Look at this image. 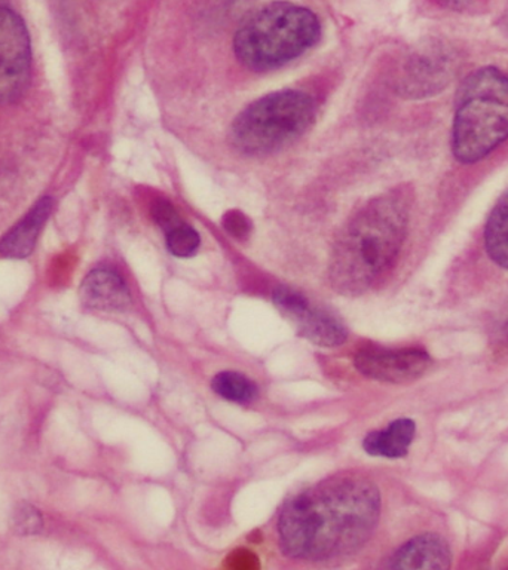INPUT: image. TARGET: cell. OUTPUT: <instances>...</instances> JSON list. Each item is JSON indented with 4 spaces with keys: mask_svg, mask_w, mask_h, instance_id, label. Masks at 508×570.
Returning a JSON list of instances; mask_svg holds the SVG:
<instances>
[{
    "mask_svg": "<svg viewBox=\"0 0 508 570\" xmlns=\"http://www.w3.org/2000/svg\"><path fill=\"white\" fill-rule=\"evenodd\" d=\"M381 517V493L363 475L330 476L285 503L281 550L290 559L324 561L359 551Z\"/></svg>",
    "mask_w": 508,
    "mask_h": 570,
    "instance_id": "1",
    "label": "cell"
},
{
    "mask_svg": "<svg viewBox=\"0 0 508 570\" xmlns=\"http://www.w3.org/2000/svg\"><path fill=\"white\" fill-rule=\"evenodd\" d=\"M410 205V191L397 187L370 199L348 220L330 258L336 292L356 296L390 269L408 235Z\"/></svg>",
    "mask_w": 508,
    "mask_h": 570,
    "instance_id": "2",
    "label": "cell"
},
{
    "mask_svg": "<svg viewBox=\"0 0 508 570\" xmlns=\"http://www.w3.org/2000/svg\"><path fill=\"white\" fill-rule=\"evenodd\" d=\"M321 26L310 9L272 2L240 26L234 51L241 65L254 71L279 69L319 42Z\"/></svg>",
    "mask_w": 508,
    "mask_h": 570,
    "instance_id": "3",
    "label": "cell"
},
{
    "mask_svg": "<svg viewBox=\"0 0 508 570\" xmlns=\"http://www.w3.org/2000/svg\"><path fill=\"white\" fill-rule=\"evenodd\" d=\"M508 140V75L483 67L463 80L452 127V151L476 164Z\"/></svg>",
    "mask_w": 508,
    "mask_h": 570,
    "instance_id": "4",
    "label": "cell"
},
{
    "mask_svg": "<svg viewBox=\"0 0 508 570\" xmlns=\"http://www.w3.org/2000/svg\"><path fill=\"white\" fill-rule=\"evenodd\" d=\"M315 116L314 100L296 89L258 98L236 116L231 142L244 155H266L296 140Z\"/></svg>",
    "mask_w": 508,
    "mask_h": 570,
    "instance_id": "5",
    "label": "cell"
},
{
    "mask_svg": "<svg viewBox=\"0 0 508 570\" xmlns=\"http://www.w3.org/2000/svg\"><path fill=\"white\" fill-rule=\"evenodd\" d=\"M30 78L29 31L17 12L0 8V105L25 96Z\"/></svg>",
    "mask_w": 508,
    "mask_h": 570,
    "instance_id": "6",
    "label": "cell"
},
{
    "mask_svg": "<svg viewBox=\"0 0 508 570\" xmlns=\"http://www.w3.org/2000/svg\"><path fill=\"white\" fill-rule=\"evenodd\" d=\"M276 309L296 327L297 333L316 346L336 347L346 341V328L328 311L312 307L303 294L280 285L272 293Z\"/></svg>",
    "mask_w": 508,
    "mask_h": 570,
    "instance_id": "7",
    "label": "cell"
},
{
    "mask_svg": "<svg viewBox=\"0 0 508 570\" xmlns=\"http://www.w3.org/2000/svg\"><path fill=\"white\" fill-rule=\"evenodd\" d=\"M354 363L361 374L373 381L408 383L422 377L430 370L432 360L428 352L418 347L368 346L356 352Z\"/></svg>",
    "mask_w": 508,
    "mask_h": 570,
    "instance_id": "8",
    "label": "cell"
},
{
    "mask_svg": "<svg viewBox=\"0 0 508 570\" xmlns=\"http://www.w3.org/2000/svg\"><path fill=\"white\" fill-rule=\"evenodd\" d=\"M455 60L443 49L428 48L410 53L397 71L395 88L404 97H428L452 80Z\"/></svg>",
    "mask_w": 508,
    "mask_h": 570,
    "instance_id": "9",
    "label": "cell"
},
{
    "mask_svg": "<svg viewBox=\"0 0 508 570\" xmlns=\"http://www.w3.org/2000/svg\"><path fill=\"white\" fill-rule=\"evenodd\" d=\"M452 550L443 537L422 533L403 543L391 556L387 568L443 570L452 566Z\"/></svg>",
    "mask_w": 508,
    "mask_h": 570,
    "instance_id": "10",
    "label": "cell"
},
{
    "mask_svg": "<svg viewBox=\"0 0 508 570\" xmlns=\"http://www.w3.org/2000/svg\"><path fill=\"white\" fill-rule=\"evenodd\" d=\"M80 301L91 309L120 312L131 305V294L118 272L97 267L80 284Z\"/></svg>",
    "mask_w": 508,
    "mask_h": 570,
    "instance_id": "11",
    "label": "cell"
},
{
    "mask_svg": "<svg viewBox=\"0 0 508 570\" xmlns=\"http://www.w3.org/2000/svg\"><path fill=\"white\" fill-rule=\"evenodd\" d=\"M52 209V199H40L20 223L0 240V254L8 258H25L33 253L40 230Z\"/></svg>",
    "mask_w": 508,
    "mask_h": 570,
    "instance_id": "12",
    "label": "cell"
},
{
    "mask_svg": "<svg viewBox=\"0 0 508 570\" xmlns=\"http://www.w3.org/2000/svg\"><path fill=\"white\" fill-rule=\"evenodd\" d=\"M417 434V423L403 417L390 423L385 430L370 432L363 441V449L370 456L390 459L404 458Z\"/></svg>",
    "mask_w": 508,
    "mask_h": 570,
    "instance_id": "13",
    "label": "cell"
},
{
    "mask_svg": "<svg viewBox=\"0 0 508 570\" xmlns=\"http://www.w3.org/2000/svg\"><path fill=\"white\" fill-rule=\"evenodd\" d=\"M485 249L490 261L508 271V190L498 199L486 222Z\"/></svg>",
    "mask_w": 508,
    "mask_h": 570,
    "instance_id": "14",
    "label": "cell"
},
{
    "mask_svg": "<svg viewBox=\"0 0 508 570\" xmlns=\"http://www.w3.org/2000/svg\"><path fill=\"white\" fill-rule=\"evenodd\" d=\"M213 391L227 401L245 404L257 396V386L244 374L235 372L218 373L213 379Z\"/></svg>",
    "mask_w": 508,
    "mask_h": 570,
    "instance_id": "15",
    "label": "cell"
},
{
    "mask_svg": "<svg viewBox=\"0 0 508 570\" xmlns=\"http://www.w3.org/2000/svg\"><path fill=\"white\" fill-rule=\"evenodd\" d=\"M165 235H167L169 253L174 254V256L182 258L192 257L198 252L201 244L199 234L194 227L186 225V223L174 227V229Z\"/></svg>",
    "mask_w": 508,
    "mask_h": 570,
    "instance_id": "16",
    "label": "cell"
},
{
    "mask_svg": "<svg viewBox=\"0 0 508 570\" xmlns=\"http://www.w3.org/2000/svg\"><path fill=\"white\" fill-rule=\"evenodd\" d=\"M13 525H16L18 533L30 537V534H36L42 529V515L35 507L21 505L17 508L16 515H13Z\"/></svg>",
    "mask_w": 508,
    "mask_h": 570,
    "instance_id": "17",
    "label": "cell"
},
{
    "mask_svg": "<svg viewBox=\"0 0 508 570\" xmlns=\"http://www.w3.org/2000/svg\"><path fill=\"white\" fill-rule=\"evenodd\" d=\"M152 217L165 234L183 223L174 205L164 199L155 200L152 205Z\"/></svg>",
    "mask_w": 508,
    "mask_h": 570,
    "instance_id": "18",
    "label": "cell"
},
{
    "mask_svg": "<svg viewBox=\"0 0 508 570\" xmlns=\"http://www.w3.org/2000/svg\"><path fill=\"white\" fill-rule=\"evenodd\" d=\"M223 227L235 239L247 238L250 232H252V223L241 212L226 213L225 217H223Z\"/></svg>",
    "mask_w": 508,
    "mask_h": 570,
    "instance_id": "19",
    "label": "cell"
},
{
    "mask_svg": "<svg viewBox=\"0 0 508 570\" xmlns=\"http://www.w3.org/2000/svg\"><path fill=\"white\" fill-rule=\"evenodd\" d=\"M485 2L486 0H436V3L440 4L441 8L455 12L475 11Z\"/></svg>",
    "mask_w": 508,
    "mask_h": 570,
    "instance_id": "20",
    "label": "cell"
},
{
    "mask_svg": "<svg viewBox=\"0 0 508 570\" xmlns=\"http://www.w3.org/2000/svg\"><path fill=\"white\" fill-rule=\"evenodd\" d=\"M254 559H256V557L248 554L247 551H238V552H235L234 556H232V560H236V561H238V563H234L232 566H234V568H238V569L253 568Z\"/></svg>",
    "mask_w": 508,
    "mask_h": 570,
    "instance_id": "21",
    "label": "cell"
},
{
    "mask_svg": "<svg viewBox=\"0 0 508 570\" xmlns=\"http://www.w3.org/2000/svg\"><path fill=\"white\" fill-rule=\"evenodd\" d=\"M506 334L508 336V324L506 325Z\"/></svg>",
    "mask_w": 508,
    "mask_h": 570,
    "instance_id": "22",
    "label": "cell"
}]
</instances>
